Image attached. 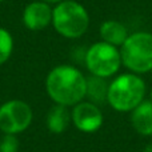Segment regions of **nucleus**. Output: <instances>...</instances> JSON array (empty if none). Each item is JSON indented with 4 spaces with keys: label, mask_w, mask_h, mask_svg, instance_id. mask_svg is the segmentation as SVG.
Masks as SVG:
<instances>
[{
    "label": "nucleus",
    "mask_w": 152,
    "mask_h": 152,
    "mask_svg": "<svg viewBox=\"0 0 152 152\" xmlns=\"http://www.w3.org/2000/svg\"><path fill=\"white\" fill-rule=\"evenodd\" d=\"M100 37H102V42L108 43L111 45H115V47L120 48L123 45V43L127 40V37L129 36V32L127 29V27L124 26L121 21L119 20H104L100 24Z\"/></svg>",
    "instance_id": "9"
},
{
    "label": "nucleus",
    "mask_w": 152,
    "mask_h": 152,
    "mask_svg": "<svg viewBox=\"0 0 152 152\" xmlns=\"http://www.w3.org/2000/svg\"><path fill=\"white\" fill-rule=\"evenodd\" d=\"M110 81L108 79L99 77V76L89 75L87 76V92L86 100L100 105L102 103H107V94Z\"/></svg>",
    "instance_id": "12"
},
{
    "label": "nucleus",
    "mask_w": 152,
    "mask_h": 152,
    "mask_svg": "<svg viewBox=\"0 0 152 152\" xmlns=\"http://www.w3.org/2000/svg\"><path fill=\"white\" fill-rule=\"evenodd\" d=\"M1 1H4V0H0V3H1Z\"/></svg>",
    "instance_id": "18"
},
{
    "label": "nucleus",
    "mask_w": 152,
    "mask_h": 152,
    "mask_svg": "<svg viewBox=\"0 0 152 152\" xmlns=\"http://www.w3.org/2000/svg\"><path fill=\"white\" fill-rule=\"evenodd\" d=\"M45 91L53 104L71 108L86 99L87 76L69 64L56 66L45 77Z\"/></svg>",
    "instance_id": "1"
},
{
    "label": "nucleus",
    "mask_w": 152,
    "mask_h": 152,
    "mask_svg": "<svg viewBox=\"0 0 152 152\" xmlns=\"http://www.w3.org/2000/svg\"><path fill=\"white\" fill-rule=\"evenodd\" d=\"M45 124L51 134L60 135L66 132L71 124V110L60 104H53L47 113Z\"/></svg>",
    "instance_id": "11"
},
{
    "label": "nucleus",
    "mask_w": 152,
    "mask_h": 152,
    "mask_svg": "<svg viewBox=\"0 0 152 152\" xmlns=\"http://www.w3.org/2000/svg\"><path fill=\"white\" fill-rule=\"evenodd\" d=\"M151 137H152V135H151Z\"/></svg>",
    "instance_id": "19"
},
{
    "label": "nucleus",
    "mask_w": 152,
    "mask_h": 152,
    "mask_svg": "<svg viewBox=\"0 0 152 152\" xmlns=\"http://www.w3.org/2000/svg\"><path fill=\"white\" fill-rule=\"evenodd\" d=\"M51 26L66 39H79L89 27L88 11L76 0H63L52 8Z\"/></svg>",
    "instance_id": "3"
},
{
    "label": "nucleus",
    "mask_w": 152,
    "mask_h": 152,
    "mask_svg": "<svg viewBox=\"0 0 152 152\" xmlns=\"http://www.w3.org/2000/svg\"><path fill=\"white\" fill-rule=\"evenodd\" d=\"M71 123L83 134H95L102 128L104 115L97 104L84 99L71 107Z\"/></svg>",
    "instance_id": "7"
},
{
    "label": "nucleus",
    "mask_w": 152,
    "mask_h": 152,
    "mask_svg": "<svg viewBox=\"0 0 152 152\" xmlns=\"http://www.w3.org/2000/svg\"><path fill=\"white\" fill-rule=\"evenodd\" d=\"M150 102L152 103V88H151V94H150Z\"/></svg>",
    "instance_id": "17"
},
{
    "label": "nucleus",
    "mask_w": 152,
    "mask_h": 152,
    "mask_svg": "<svg viewBox=\"0 0 152 152\" xmlns=\"http://www.w3.org/2000/svg\"><path fill=\"white\" fill-rule=\"evenodd\" d=\"M20 143L16 135H4L0 140V152H19Z\"/></svg>",
    "instance_id": "14"
},
{
    "label": "nucleus",
    "mask_w": 152,
    "mask_h": 152,
    "mask_svg": "<svg viewBox=\"0 0 152 152\" xmlns=\"http://www.w3.org/2000/svg\"><path fill=\"white\" fill-rule=\"evenodd\" d=\"M121 64L136 75L152 71V34L136 31L129 34L120 48Z\"/></svg>",
    "instance_id": "4"
},
{
    "label": "nucleus",
    "mask_w": 152,
    "mask_h": 152,
    "mask_svg": "<svg viewBox=\"0 0 152 152\" xmlns=\"http://www.w3.org/2000/svg\"><path fill=\"white\" fill-rule=\"evenodd\" d=\"M52 8L44 1H31L24 7L21 21L29 31H42L52 24Z\"/></svg>",
    "instance_id": "8"
},
{
    "label": "nucleus",
    "mask_w": 152,
    "mask_h": 152,
    "mask_svg": "<svg viewBox=\"0 0 152 152\" xmlns=\"http://www.w3.org/2000/svg\"><path fill=\"white\" fill-rule=\"evenodd\" d=\"M40 1H44L45 4L51 5V7H55L56 4H59L60 1H63V0H40Z\"/></svg>",
    "instance_id": "15"
},
{
    "label": "nucleus",
    "mask_w": 152,
    "mask_h": 152,
    "mask_svg": "<svg viewBox=\"0 0 152 152\" xmlns=\"http://www.w3.org/2000/svg\"><path fill=\"white\" fill-rule=\"evenodd\" d=\"M34 121V111L20 99L7 100L0 105V131L4 135H16L27 131Z\"/></svg>",
    "instance_id": "6"
},
{
    "label": "nucleus",
    "mask_w": 152,
    "mask_h": 152,
    "mask_svg": "<svg viewBox=\"0 0 152 152\" xmlns=\"http://www.w3.org/2000/svg\"><path fill=\"white\" fill-rule=\"evenodd\" d=\"M13 52V37L8 29L0 27V66L7 63Z\"/></svg>",
    "instance_id": "13"
},
{
    "label": "nucleus",
    "mask_w": 152,
    "mask_h": 152,
    "mask_svg": "<svg viewBox=\"0 0 152 152\" xmlns=\"http://www.w3.org/2000/svg\"><path fill=\"white\" fill-rule=\"evenodd\" d=\"M144 152H152V144H148L147 147L144 148Z\"/></svg>",
    "instance_id": "16"
},
{
    "label": "nucleus",
    "mask_w": 152,
    "mask_h": 152,
    "mask_svg": "<svg viewBox=\"0 0 152 152\" xmlns=\"http://www.w3.org/2000/svg\"><path fill=\"white\" fill-rule=\"evenodd\" d=\"M147 86L140 75L121 74L110 81L107 103L116 112H131L145 100Z\"/></svg>",
    "instance_id": "2"
},
{
    "label": "nucleus",
    "mask_w": 152,
    "mask_h": 152,
    "mask_svg": "<svg viewBox=\"0 0 152 152\" xmlns=\"http://www.w3.org/2000/svg\"><path fill=\"white\" fill-rule=\"evenodd\" d=\"M84 64L89 75L111 79L119 72L121 64L120 50L104 42H96L84 53Z\"/></svg>",
    "instance_id": "5"
},
{
    "label": "nucleus",
    "mask_w": 152,
    "mask_h": 152,
    "mask_svg": "<svg viewBox=\"0 0 152 152\" xmlns=\"http://www.w3.org/2000/svg\"><path fill=\"white\" fill-rule=\"evenodd\" d=\"M131 126L142 136L152 135V103L144 100L134 111H131Z\"/></svg>",
    "instance_id": "10"
}]
</instances>
